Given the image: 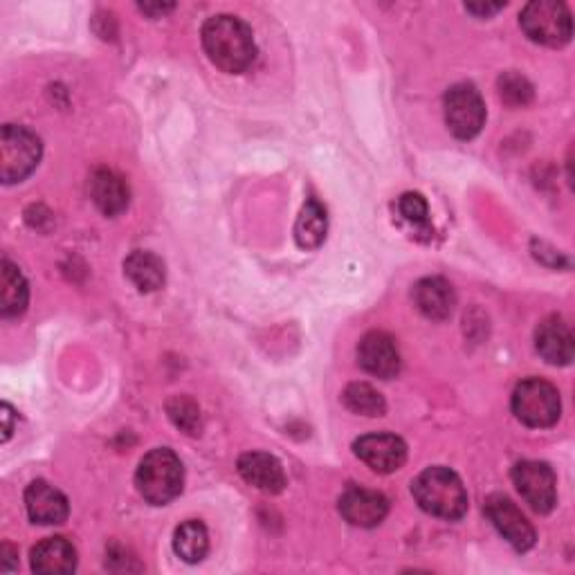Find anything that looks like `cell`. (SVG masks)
<instances>
[{
	"instance_id": "cell-24",
	"label": "cell",
	"mask_w": 575,
	"mask_h": 575,
	"mask_svg": "<svg viewBox=\"0 0 575 575\" xmlns=\"http://www.w3.org/2000/svg\"><path fill=\"white\" fill-rule=\"evenodd\" d=\"M167 414L173 420V425L184 431V435H191V437L201 435V427H203L201 409L191 398H187V396L169 398L167 401Z\"/></svg>"
},
{
	"instance_id": "cell-15",
	"label": "cell",
	"mask_w": 575,
	"mask_h": 575,
	"mask_svg": "<svg viewBox=\"0 0 575 575\" xmlns=\"http://www.w3.org/2000/svg\"><path fill=\"white\" fill-rule=\"evenodd\" d=\"M414 304L427 319L443 322L456 306L454 288L443 277H425L414 285Z\"/></svg>"
},
{
	"instance_id": "cell-9",
	"label": "cell",
	"mask_w": 575,
	"mask_h": 575,
	"mask_svg": "<svg viewBox=\"0 0 575 575\" xmlns=\"http://www.w3.org/2000/svg\"><path fill=\"white\" fill-rule=\"evenodd\" d=\"M486 517L493 521L499 535L519 553L531 551L538 542V533L533 523L523 517V512L506 497V495H491L486 499Z\"/></svg>"
},
{
	"instance_id": "cell-27",
	"label": "cell",
	"mask_w": 575,
	"mask_h": 575,
	"mask_svg": "<svg viewBox=\"0 0 575 575\" xmlns=\"http://www.w3.org/2000/svg\"><path fill=\"white\" fill-rule=\"evenodd\" d=\"M506 8V3H470V5H465V10L467 12H472V14H476V16H493V14H497L499 10H504Z\"/></svg>"
},
{
	"instance_id": "cell-25",
	"label": "cell",
	"mask_w": 575,
	"mask_h": 575,
	"mask_svg": "<svg viewBox=\"0 0 575 575\" xmlns=\"http://www.w3.org/2000/svg\"><path fill=\"white\" fill-rule=\"evenodd\" d=\"M499 94L508 106L519 109L533 100V86L529 79L517 72H504L499 77Z\"/></svg>"
},
{
	"instance_id": "cell-11",
	"label": "cell",
	"mask_w": 575,
	"mask_h": 575,
	"mask_svg": "<svg viewBox=\"0 0 575 575\" xmlns=\"http://www.w3.org/2000/svg\"><path fill=\"white\" fill-rule=\"evenodd\" d=\"M353 450L377 474H392L407 461V446L394 435H367L353 443Z\"/></svg>"
},
{
	"instance_id": "cell-28",
	"label": "cell",
	"mask_w": 575,
	"mask_h": 575,
	"mask_svg": "<svg viewBox=\"0 0 575 575\" xmlns=\"http://www.w3.org/2000/svg\"><path fill=\"white\" fill-rule=\"evenodd\" d=\"M0 418H3V441H10L12 437V431H14V411L8 403H3V407H0Z\"/></svg>"
},
{
	"instance_id": "cell-2",
	"label": "cell",
	"mask_w": 575,
	"mask_h": 575,
	"mask_svg": "<svg viewBox=\"0 0 575 575\" xmlns=\"http://www.w3.org/2000/svg\"><path fill=\"white\" fill-rule=\"evenodd\" d=\"M416 504L431 517L456 521L467 512V493L456 472L437 465L427 467L411 484Z\"/></svg>"
},
{
	"instance_id": "cell-17",
	"label": "cell",
	"mask_w": 575,
	"mask_h": 575,
	"mask_svg": "<svg viewBox=\"0 0 575 575\" xmlns=\"http://www.w3.org/2000/svg\"><path fill=\"white\" fill-rule=\"evenodd\" d=\"M90 199L102 214L117 216L128 207L131 191L122 176L111 169H100L90 178Z\"/></svg>"
},
{
	"instance_id": "cell-21",
	"label": "cell",
	"mask_w": 575,
	"mask_h": 575,
	"mask_svg": "<svg viewBox=\"0 0 575 575\" xmlns=\"http://www.w3.org/2000/svg\"><path fill=\"white\" fill-rule=\"evenodd\" d=\"M173 551L187 564L203 562L210 551V535H207L205 523L196 519L182 521L173 533Z\"/></svg>"
},
{
	"instance_id": "cell-20",
	"label": "cell",
	"mask_w": 575,
	"mask_h": 575,
	"mask_svg": "<svg viewBox=\"0 0 575 575\" xmlns=\"http://www.w3.org/2000/svg\"><path fill=\"white\" fill-rule=\"evenodd\" d=\"M124 272L139 293H156L165 283V263L154 252H133L124 261Z\"/></svg>"
},
{
	"instance_id": "cell-29",
	"label": "cell",
	"mask_w": 575,
	"mask_h": 575,
	"mask_svg": "<svg viewBox=\"0 0 575 575\" xmlns=\"http://www.w3.org/2000/svg\"><path fill=\"white\" fill-rule=\"evenodd\" d=\"M173 8H176L173 3H167V5H165V3H162V5H160V3H142V5H139V10H142L144 14H149V16H154V19L165 16V14L171 12Z\"/></svg>"
},
{
	"instance_id": "cell-7",
	"label": "cell",
	"mask_w": 575,
	"mask_h": 575,
	"mask_svg": "<svg viewBox=\"0 0 575 575\" xmlns=\"http://www.w3.org/2000/svg\"><path fill=\"white\" fill-rule=\"evenodd\" d=\"M446 122L454 137L472 139L486 124V104L472 83H456L446 94Z\"/></svg>"
},
{
	"instance_id": "cell-13",
	"label": "cell",
	"mask_w": 575,
	"mask_h": 575,
	"mask_svg": "<svg viewBox=\"0 0 575 575\" xmlns=\"http://www.w3.org/2000/svg\"><path fill=\"white\" fill-rule=\"evenodd\" d=\"M25 508L34 523L53 526L64 523L68 519L70 506L61 491L47 482H32L25 491Z\"/></svg>"
},
{
	"instance_id": "cell-30",
	"label": "cell",
	"mask_w": 575,
	"mask_h": 575,
	"mask_svg": "<svg viewBox=\"0 0 575 575\" xmlns=\"http://www.w3.org/2000/svg\"><path fill=\"white\" fill-rule=\"evenodd\" d=\"M16 564H19V560H16V551H14L12 544L5 542V544H3V564H0V566H3V571H14Z\"/></svg>"
},
{
	"instance_id": "cell-22",
	"label": "cell",
	"mask_w": 575,
	"mask_h": 575,
	"mask_svg": "<svg viewBox=\"0 0 575 575\" xmlns=\"http://www.w3.org/2000/svg\"><path fill=\"white\" fill-rule=\"evenodd\" d=\"M326 229H328V218H326V210L311 199L295 225V241L302 250H317L324 238H326Z\"/></svg>"
},
{
	"instance_id": "cell-1",
	"label": "cell",
	"mask_w": 575,
	"mask_h": 575,
	"mask_svg": "<svg viewBox=\"0 0 575 575\" xmlns=\"http://www.w3.org/2000/svg\"><path fill=\"white\" fill-rule=\"evenodd\" d=\"M203 47L210 61L229 75L246 72L257 59L252 30L236 16H212L203 25Z\"/></svg>"
},
{
	"instance_id": "cell-4",
	"label": "cell",
	"mask_w": 575,
	"mask_h": 575,
	"mask_svg": "<svg viewBox=\"0 0 575 575\" xmlns=\"http://www.w3.org/2000/svg\"><path fill=\"white\" fill-rule=\"evenodd\" d=\"M512 414L535 429L553 427L562 414L560 392L542 377L521 380L512 392Z\"/></svg>"
},
{
	"instance_id": "cell-12",
	"label": "cell",
	"mask_w": 575,
	"mask_h": 575,
	"mask_svg": "<svg viewBox=\"0 0 575 575\" xmlns=\"http://www.w3.org/2000/svg\"><path fill=\"white\" fill-rule=\"evenodd\" d=\"M340 512L351 526H358V529H375L377 523L385 521L390 501L382 493L356 486L340 497Z\"/></svg>"
},
{
	"instance_id": "cell-8",
	"label": "cell",
	"mask_w": 575,
	"mask_h": 575,
	"mask_svg": "<svg viewBox=\"0 0 575 575\" xmlns=\"http://www.w3.org/2000/svg\"><path fill=\"white\" fill-rule=\"evenodd\" d=\"M512 484L521 499L535 512L546 515L557 504V482L551 465L542 461H521L512 467Z\"/></svg>"
},
{
	"instance_id": "cell-23",
	"label": "cell",
	"mask_w": 575,
	"mask_h": 575,
	"mask_svg": "<svg viewBox=\"0 0 575 575\" xmlns=\"http://www.w3.org/2000/svg\"><path fill=\"white\" fill-rule=\"evenodd\" d=\"M342 401L347 405V409H351L353 414L360 416H385L387 411V403L382 398V394L377 390H373L367 382H353L349 385L342 394Z\"/></svg>"
},
{
	"instance_id": "cell-16",
	"label": "cell",
	"mask_w": 575,
	"mask_h": 575,
	"mask_svg": "<svg viewBox=\"0 0 575 575\" xmlns=\"http://www.w3.org/2000/svg\"><path fill=\"white\" fill-rule=\"evenodd\" d=\"M238 474L246 482L266 493V495H279L285 488V472L283 465L266 452H248L238 459Z\"/></svg>"
},
{
	"instance_id": "cell-19",
	"label": "cell",
	"mask_w": 575,
	"mask_h": 575,
	"mask_svg": "<svg viewBox=\"0 0 575 575\" xmlns=\"http://www.w3.org/2000/svg\"><path fill=\"white\" fill-rule=\"evenodd\" d=\"M27 300L30 288L25 277L10 259H3V270H0V315L5 319L23 315Z\"/></svg>"
},
{
	"instance_id": "cell-10",
	"label": "cell",
	"mask_w": 575,
	"mask_h": 575,
	"mask_svg": "<svg viewBox=\"0 0 575 575\" xmlns=\"http://www.w3.org/2000/svg\"><path fill=\"white\" fill-rule=\"evenodd\" d=\"M360 367L382 380H392L401 373V351L390 332L371 330L358 347Z\"/></svg>"
},
{
	"instance_id": "cell-5",
	"label": "cell",
	"mask_w": 575,
	"mask_h": 575,
	"mask_svg": "<svg viewBox=\"0 0 575 575\" xmlns=\"http://www.w3.org/2000/svg\"><path fill=\"white\" fill-rule=\"evenodd\" d=\"M41 139L25 126L8 124L0 131V178L5 184L23 182L41 162Z\"/></svg>"
},
{
	"instance_id": "cell-14",
	"label": "cell",
	"mask_w": 575,
	"mask_h": 575,
	"mask_svg": "<svg viewBox=\"0 0 575 575\" xmlns=\"http://www.w3.org/2000/svg\"><path fill=\"white\" fill-rule=\"evenodd\" d=\"M535 347L540 356L553 367H566L575 356L573 332L562 317H549L538 326Z\"/></svg>"
},
{
	"instance_id": "cell-6",
	"label": "cell",
	"mask_w": 575,
	"mask_h": 575,
	"mask_svg": "<svg viewBox=\"0 0 575 575\" xmlns=\"http://www.w3.org/2000/svg\"><path fill=\"white\" fill-rule=\"evenodd\" d=\"M519 25L526 36L546 47H562L573 34L571 12L557 0H533L521 10Z\"/></svg>"
},
{
	"instance_id": "cell-26",
	"label": "cell",
	"mask_w": 575,
	"mask_h": 575,
	"mask_svg": "<svg viewBox=\"0 0 575 575\" xmlns=\"http://www.w3.org/2000/svg\"><path fill=\"white\" fill-rule=\"evenodd\" d=\"M398 210L401 214L414 223V225H427L429 221V210H427V201L420 194H403L398 201Z\"/></svg>"
},
{
	"instance_id": "cell-3",
	"label": "cell",
	"mask_w": 575,
	"mask_h": 575,
	"mask_svg": "<svg viewBox=\"0 0 575 575\" xmlns=\"http://www.w3.org/2000/svg\"><path fill=\"white\" fill-rule=\"evenodd\" d=\"M184 467L173 450L156 448L144 456L135 472V486L144 501L167 506L182 493Z\"/></svg>"
},
{
	"instance_id": "cell-18",
	"label": "cell",
	"mask_w": 575,
	"mask_h": 575,
	"mask_svg": "<svg viewBox=\"0 0 575 575\" xmlns=\"http://www.w3.org/2000/svg\"><path fill=\"white\" fill-rule=\"evenodd\" d=\"M77 568V551L66 538H47L32 549V571L66 575Z\"/></svg>"
}]
</instances>
